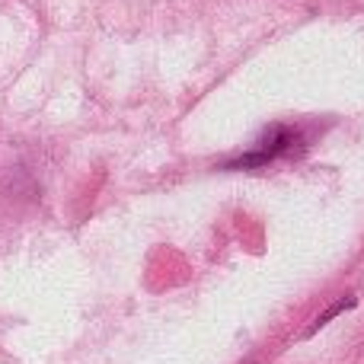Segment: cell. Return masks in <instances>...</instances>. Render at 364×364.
<instances>
[{
  "instance_id": "cell-1",
  "label": "cell",
  "mask_w": 364,
  "mask_h": 364,
  "mask_svg": "<svg viewBox=\"0 0 364 364\" xmlns=\"http://www.w3.org/2000/svg\"><path fill=\"white\" fill-rule=\"evenodd\" d=\"M304 141H301V134H297V128H291V125H272L269 132H265V138L259 141L252 151H246L243 157H237V160H227V170H252V166H262V164H269V160H275V157H282V154H288V151H294V147H301Z\"/></svg>"
}]
</instances>
